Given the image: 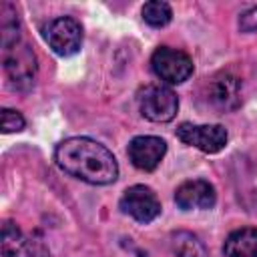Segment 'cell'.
Returning a JSON list of instances; mask_svg holds the SVG:
<instances>
[{"instance_id": "6da1fadb", "label": "cell", "mask_w": 257, "mask_h": 257, "mask_svg": "<svg viewBox=\"0 0 257 257\" xmlns=\"http://www.w3.org/2000/svg\"><path fill=\"white\" fill-rule=\"evenodd\" d=\"M54 161L64 173L88 185H110L118 177L114 155L88 137L64 139L54 151Z\"/></svg>"}, {"instance_id": "7a4b0ae2", "label": "cell", "mask_w": 257, "mask_h": 257, "mask_svg": "<svg viewBox=\"0 0 257 257\" xmlns=\"http://www.w3.org/2000/svg\"><path fill=\"white\" fill-rule=\"evenodd\" d=\"M4 48V72L14 88H28L36 74V56L32 48L22 42L14 40L10 44H2Z\"/></svg>"}, {"instance_id": "3957f363", "label": "cell", "mask_w": 257, "mask_h": 257, "mask_svg": "<svg viewBox=\"0 0 257 257\" xmlns=\"http://www.w3.org/2000/svg\"><path fill=\"white\" fill-rule=\"evenodd\" d=\"M0 257H50L44 239L38 233H22L14 223L2 225Z\"/></svg>"}, {"instance_id": "277c9868", "label": "cell", "mask_w": 257, "mask_h": 257, "mask_svg": "<svg viewBox=\"0 0 257 257\" xmlns=\"http://www.w3.org/2000/svg\"><path fill=\"white\" fill-rule=\"evenodd\" d=\"M139 106L145 118L153 122H169L179 110V98L165 84H147L139 92Z\"/></svg>"}, {"instance_id": "5b68a950", "label": "cell", "mask_w": 257, "mask_h": 257, "mask_svg": "<svg viewBox=\"0 0 257 257\" xmlns=\"http://www.w3.org/2000/svg\"><path fill=\"white\" fill-rule=\"evenodd\" d=\"M42 32L44 40L58 56H72L82 46V26L72 16L52 18Z\"/></svg>"}, {"instance_id": "8992f818", "label": "cell", "mask_w": 257, "mask_h": 257, "mask_svg": "<svg viewBox=\"0 0 257 257\" xmlns=\"http://www.w3.org/2000/svg\"><path fill=\"white\" fill-rule=\"evenodd\" d=\"M153 72L167 84H183L193 74V60L183 50L159 46L151 56Z\"/></svg>"}, {"instance_id": "52a82bcc", "label": "cell", "mask_w": 257, "mask_h": 257, "mask_svg": "<svg viewBox=\"0 0 257 257\" xmlns=\"http://www.w3.org/2000/svg\"><path fill=\"white\" fill-rule=\"evenodd\" d=\"M177 139L189 147H195L207 155L219 153L225 149L229 135L221 124H191L183 122L177 126Z\"/></svg>"}, {"instance_id": "ba28073f", "label": "cell", "mask_w": 257, "mask_h": 257, "mask_svg": "<svg viewBox=\"0 0 257 257\" xmlns=\"http://www.w3.org/2000/svg\"><path fill=\"white\" fill-rule=\"evenodd\" d=\"M120 209L139 223H151L161 213V201L151 187L133 185L122 193Z\"/></svg>"}, {"instance_id": "9c48e42d", "label": "cell", "mask_w": 257, "mask_h": 257, "mask_svg": "<svg viewBox=\"0 0 257 257\" xmlns=\"http://www.w3.org/2000/svg\"><path fill=\"white\" fill-rule=\"evenodd\" d=\"M128 161L139 171H155L167 153V143L161 137L141 135L128 143Z\"/></svg>"}, {"instance_id": "30bf717a", "label": "cell", "mask_w": 257, "mask_h": 257, "mask_svg": "<svg viewBox=\"0 0 257 257\" xmlns=\"http://www.w3.org/2000/svg\"><path fill=\"white\" fill-rule=\"evenodd\" d=\"M175 203L183 211L193 209H211L217 203L215 187L205 179H191L177 187L175 191Z\"/></svg>"}, {"instance_id": "8fae6325", "label": "cell", "mask_w": 257, "mask_h": 257, "mask_svg": "<svg viewBox=\"0 0 257 257\" xmlns=\"http://www.w3.org/2000/svg\"><path fill=\"white\" fill-rule=\"evenodd\" d=\"M211 100L225 110H233L241 102V82L233 74H221L211 84Z\"/></svg>"}, {"instance_id": "7c38bea8", "label": "cell", "mask_w": 257, "mask_h": 257, "mask_svg": "<svg viewBox=\"0 0 257 257\" xmlns=\"http://www.w3.org/2000/svg\"><path fill=\"white\" fill-rule=\"evenodd\" d=\"M225 257H257V229L241 227L225 239L223 245Z\"/></svg>"}, {"instance_id": "4fadbf2b", "label": "cell", "mask_w": 257, "mask_h": 257, "mask_svg": "<svg viewBox=\"0 0 257 257\" xmlns=\"http://www.w3.org/2000/svg\"><path fill=\"white\" fill-rule=\"evenodd\" d=\"M173 253L177 257H207V249L203 241L191 231H177L171 237Z\"/></svg>"}, {"instance_id": "5bb4252c", "label": "cell", "mask_w": 257, "mask_h": 257, "mask_svg": "<svg viewBox=\"0 0 257 257\" xmlns=\"http://www.w3.org/2000/svg\"><path fill=\"white\" fill-rule=\"evenodd\" d=\"M143 18L149 26L153 28H163L171 22L173 18V10L167 2H161V0H151L143 6Z\"/></svg>"}, {"instance_id": "9a60e30c", "label": "cell", "mask_w": 257, "mask_h": 257, "mask_svg": "<svg viewBox=\"0 0 257 257\" xmlns=\"http://www.w3.org/2000/svg\"><path fill=\"white\" fill-rule=\"evenodd\" d=\"M24 128V116L14 108H2V131L18 133Z\"/></svg>"}, {"instance_id": "2e32d148", "label": "cell", "mask_w": 257, "mask_h": 257, "mask_svg": "<svg viewBox=\"0 0 257 257\" xmlns=\"http://www.w3.org/2000/svg\"><path fill=\"white\" fill-rule=\"evenodd\" d=\"M239 28L243 32H255L257 30V6L247 8L241 16H239Z\"/></svg>"}]
</instances>
